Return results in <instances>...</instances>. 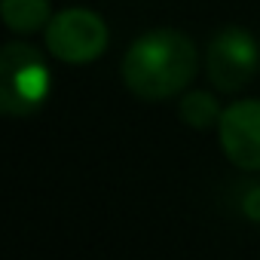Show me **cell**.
I'll return each mask as SVG.
<instances>
[{
	"label": "cell",
	"instance_id": "obj_1",
	"mask_svg": "<svg viewBox=\"0 0 260 260\" xmlns=\"http://www.w3.org/2000/svg\"><path fill=\"white\" fill-rule=\"evenodd\" d=\"M199 71L196 43L178 28H156L132 40L122 55V83L144 101L181 95Z\"/></svg>",
	"mask_w": 260,
	"mask_h": 260
},
{
	"label": "cell",
	"instance_id": "obj_2",
	"mask_svg": "<svg viewBox=\"0 0 260 260\" xmlns=\"http://www.w3.org/2000/svg\"><path fill=\"white\" fill-rule=\"evenodd\" d=\"M52 92V71L40 49L10 40L0 49V110L7 116L37 113Z\"/></svg>",
	"mask_w": 260,
	"mask_h": 260
},
{
	"label": "cell",
	"instance_id": "obj_3",
	"mask_svg": "<svg viewBox=\"0 0 260 260\" xmlns=\"http://www.w3.org/2000/svg\"><path fill=\"white\" fill-rule=\"evenodd\" d=\"M43 40L49 55L64 64H92L104 55L110 34L98 13L86 7H68L49 19Z\"/></svg>",
	"mask_w": 260,
	"mask_h": 260
},
{
	"label": "cell",
	"instance_id": "obj_4",
	"mask_svg": "<svg viewBox=\"0 0 260 260\" xmlns=\"http://www.w3.org/2000/svg\"><path fill=\"white\" fill-rule=\"evenodd\" d=\"M205 71L217 92H242L260 71V43L245 28H223L211 37L205 52Z\"/></svg>",
	"mask_w": 260,
	"mask_h": 260
},
{
	"label": "cell",
	"instance_id": "obj_5",
	"mask_svg": "<svg viewBox=\"0 0 260 260\" xmlns=\"http://www.w3.org/2000/svg\"><path fill=\"white\" fill-rule=\"evenodd\" d=\"M217 135L226 159L242 172H260V98H242L223 107Z\"/></svg>",
	"mask_w": 260,
	"mask_h": 260
},
{
	"label": "cell",
	"instance_id": "obj_6",
	"mask_svg": "<svg viewBox=\"0 0 260 260\" xmlns=\"http://www.w3.org/2000/svg\"><path fill=\"white\" fill-rule=\"evenodd\" d=\"M52 16L55 13L49 7V0H0V19L13 34L46 31Z\"/></svg>",
	"mask_w": 260,
	"mask_h": 260
},
{
	"label": "cell",
	"instance_id": "obj_7",
	"mask_svg": "<svg viewBox=\"0 0 260 260\" xmlns=\"http://www.w3.org/2000/svg\"><path fill=\"white\" fill-rule=\"evenodd\" d=\"M178 116L190 125V128H211L220 122L223 116V107L220 101L205 92V89H193V92H184L181 104H178Z\"/></svg>",
	"mask_w": 260,
	"mask_h": 260
},
{
	"label": "cell",
	"instance_id": "obj_8",
	"mask_svg": "<svg viewBox=\"0 0 260 260\" xmlns=\"http://www.w3.org/2000/svg\"><path fill=\"white\" fill-rule=\"evenodd\" d=\"M242 211H245V217H248V220L260 223V184H248V187H245Z\"/></svg>",
	"mask_w": 260,
	"mask_h": 260
}]
</instances>
